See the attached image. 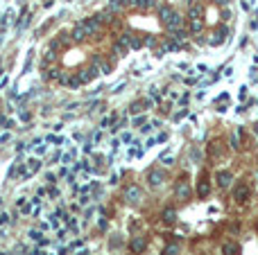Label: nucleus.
<instances>
[{"label":"nucleus","mask_w":258,"mask_h":255,"mask_svg":"<svg viewBox=\"0 0 258 255\" xmlns=\"http://www.w3.org/2000/svg\"><path fill=\"white\" fill-rule=\"evenodd\" d=\"M100 30V18H86L84 23H80V25L75 27V32H73V38L75 41H82V38L86 36H93V34Z\"/></svg>","instance_id":"nucleus-1"},{"label":"nucleus","mask_w":258,"mask_h":255,"mask_svg":"<svg viewBox=\"0 0 258 255\" xmlns=\"http://www.w3.org/2000/svg\"><path fill=\"white\" fill-rule=\"evenodd\" d=\"M188 21H190V32H202L204 27V7L202 5H190V11H188Z\"/></svg>","instance_id":"nucleus-2"},{"label":"nucleus","mask_w":258,"mask_h":255,"mask_svg":"<svg viewBox=\"0 0 258 255\" xmlns=\"http://www.w3.org/2000/svg\"><path fill=\"white\" fill-rule=\"evenodd\" d=\"M125 201L127 203H134V206H138L140 201H143V190H140L138 185H129L127 190H125Z\"/></svg>","instance_id":"nucleus-3"},{"label":"nucleus","mask_w":258,"mask_h":255,"mask_svg":"<svg viewBox=\"0 0 258 255\" xmlns=\"http://www.w3.org/2000/svg\"><path fill=\"white\" fill-rule=\"evenodd\" d=\"M174 194H177V199H181V201H186V199L190 197V183L186 181L183 176L174 183Z\"/></svg>","instance_id":"nucleus-4"},{"label":"nucleus","mask_w":258,"mask_h":255,"mask_svg":"<svg viewBox=\"0 0 258 255\" xmlns=\"http://www.w3.org/2000/svg\"><path fill=\"white\" fill-rule=\"evenodd\" d=\"M147 181H150L152 187H161L163 183H166V172L163 170H152L150 174H147Z\"/></svg>","instance_id":"nucleus-5"},{"label":"nucleus","mask_w":258,"mask_h":255,"mask_svg":"<svg viewBox=\"0 0 258 255\" xmlns=\"http://www.w3.org/2000/svg\"><path fill=\"white\" fill-rule=\"evenodd\" d=\"M249 194H252V190H249V185H245V183H240V185L236 187V192H233V199H236L238 203H245L249 199Z\"/></svg>","instance_id":"nucleus-6"},{"label":"nucleus","mask_w":258,"mask_h":255,"mask_svg":"<svg viewBox=\"0 0 258 255\" xmlns=\"http://www.w3.org/2000/svg\"><path fill=\"white\" fill-rule=\"evenodd\" d=\"M166 25H168V30H170V32H181V27H183V18L179 16L177 11H174V14H172V16H170V21H168Z\"/></svg>","instance_id":"nucleus-7"},{"label":"nucleus","mask_w":258,"mask_h":255,"mask_svg":"<svg viewBox=\"0 0 258 255\" xmlns=\"http://www.w3.org/2000/svg\"><path fill=\"white\" fill-rule=\"evenodd\" d=\"M215 179H217V185H220V187H229V185H231V181H233V174H231V172L222 170V172H217Z\"/></svg>","instance_id":"nucleus-8"},{"label":"nucleus","mask_w":258,"mask_h":255,"mask_svg":"<svg viewBox=\"0 0 258 255\" xmlns=\"http://www.w3.org/2000/svg\"><path fill=\"white\" fill-rule=\"evenodd\" d=\"M145 246H147V239L143 237V235H136V237L131 239V251H134V253H143Z\"/></svg>","instance_id":"nucleus-9"},{"label":"nucleus","mask_w":258,"mask_h":255,"mask_svg":"<svg viewBox=\"0 0 258 255\" xmlns=\"http://www.w3.org/2000/svg\"><path fill=\"white\" fill-rule=\"evenodd\" d=\"M209 192H211V185H209V181H206V176H202V179H199V185H197L199 199H206L209 197Z\"/></svg>","instance_id":"nucleus-10"},{"label":"nucleus","mask_w":258,"mask_h":255,"mask_svg":"<svg viewBox=\"0 0 258 255\" xmlns=\"http://www.w3.org/2000/svg\"><path fill=\"white\" fill-rule=\"evenodd\" d=\"M222 251H224V255H240V244H236V242H226V244L222 246Z\"/></svg>","instance_id":"nucleus-11"},{"label":"nucleus","mask_w":258,"mask_h":255,"mask_svg":"<svg viewBox=\"0 0 258 255\" xmlns=\"http://www.w3.org/2000/svg\"><path fill=\"white\" fill-rule=\"evenodd\" d=\"M224 36H226V27H220V30H215L213 38H211V45H220V43L224 41Z\"/></svg>","instance_id":"nucleus-12"},{"label":"nucleus","mask_w":258,"mask_h":255,"mask_svg":"<svg viewBox=\"0 0 258 255\" xmlns=\"http://www.w3.org/2000/svg\"><path fill=\"white\" fill-rule=\"evenodd\" d=\"M172 14H174V9H172L170 5H163L161 9H159V18H161L163 23H168V21H170V16H172Z\"/></svg>","instance_id":"nucleus-13"},{"label":"nucleus","mask_w":258,"mask_h":255,"mask_svg":"<svg viewBox=\"0 0 258 255\" xmlns=\"http://www.w3.org/2000/svg\"><path fill=\"white\" fill-rule=\"evenodd\" d=\"M174 221H177V210L166 208V210H163V223H174Z\"/></svg>","instance_id":"nucleus-14"},{"label":"nucleus","mask_w":258,"mask_h":255,"mask_svg":"<svg viewBox=\"0 0 258 255\" xmlns=\"http://www.w3.org/2000/svg\"><path fill=\"white\" fill-rule=\"evenodd\" d=\"M156 0H134V5L138 7V9H150V7H154Z\"/></svg>","instance_id":"nucleus-15"},{"label":"nucleus","mask_w":258,"mask_h":255,"mask_svg":"<svg viewBox=\"0 0 258 255\" xmlns=\"http://www.w3.org/2000/svg\"><path fill=\"white\" fill-rule=\"evenodd\" d=\"M120 9H123V0H111V5H109V14L120 11Z\"/></svg>","instance_id":"nucleus-16"},{"label":"nucleus","mask_w":258,"mask_h":255,"mask_svg":"<svg viewBox=\"0 0 258 255\" xmlns=\"http://www.w3.org/2000/svg\"><path fill=\"white\" fill-rule=\"evenodd\" d=\"M179 253V246L177 244H174V246H168V249H166V255H177Z\"/></svg>","instance_id":"nucleus-17"},{"label":"nucleus","mask_w":258,"mask_h":255,"mask_svg":"<svg viewBox=\"0 0 258 255\" xmlns=\"http://www.w3.org/2000/svg\"><path fill=\"white\" fill-rule=\"evenodd\" d=\"M140 111H143V104H140V102L138 104H131V113H140Z\"/></svg>","instance_id":"nucleus-18"},{"label":"nucleus","mask_w":258,"mask_h":255,"mask_svg":"<svg viewBox=\"0 0 258 255\" xmlns=\"http://www.w3.org/2000/svg\"><path fill=\"white\" fill-rule=\"evenodd\" d=\"M163 160H166V165H172V163H174V158H170V156H163Z\"/></svg>","instance_id":"nucleus-19"},{"label":"nucleus","mask_w":258,"mask_h":255,"mask_svg":"<svg viewBox=\"0 0 258 255\" xmlns=\"http://www.w3.org/2000/svg\"><path fill=\"white\" fill-rule=\"evenodd\" d=\"M215 2H217V5H224V2H229V0H215Z\"/></svg>","instance_id":"nucleus-20"},{"label":"nucleus","mask_w":258,"mask_h":255,"mask_svg":"<svg viewBox=\"0 0 258 255\" xmlns=\"http://www.w3.org/2000/svg\"><path fill=\"white\" fill-rule=\"evenodd\" d=\"M254 129H256V133H258V124H256V127H254Z\"/></svg>","instance_id":"nucleus-21"}]
</instances>
